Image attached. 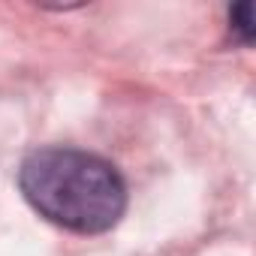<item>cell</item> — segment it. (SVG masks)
I'll list each match as a JSON object with an SVG mask.
<instances>
[{"label":"cell","mask_w":256,"mask_h":256,"mask_svg":"<svg viewBox=\"0 0 256 256\" xmlns=\"http://www.w3.org/2000/svg\"><path fill=\"white\" fill-rule=\"evenodd\" d=\"M24 199L52 223L72 232H106L126 208V187L118 169L78 148H40L18 169Z\"/></svg>","instance_id":"cell-1"},{"label":"cell","mask_w":256,"mask_h":256,"mask_svg":"<svg viewBox=\"0 0 256 256\" xmlns=\"http://www.w3.org/2000/svg\"><path fill=\"white\" fill-rule=\"evenodd\" d=\"M229 22H232V30L241 36V42H250L256 28H253V6L250 4H238L229 10Z\"/></svg>","instance_id":"cell-2"}]
</instances>
